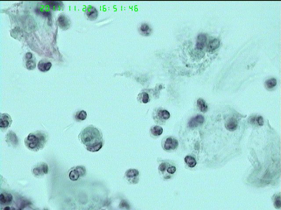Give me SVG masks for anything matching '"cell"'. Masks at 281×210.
I'll use <instances>...</instances> for the list:
<instances>
[{
	"label": "cell",
	"instance_id": "6da1fadb",
	"mask_svg": "<svg viewBox=\"0 0 281 210\" xmlns=\"http://www.w3.org/2000/svg\"><path fill=\"white\" fill-rule=\"evenodd\" d=\"M79 137L82 143L90 152H98L103 145L102 133L97 128L92 126L84 128L80 134Z\"/></svg>",
	"mask_w": 281,
	"mask_h": 210
},
{
	"label": "cell",
	"instance_id": "7a4b0ae2",
	"mask_svg": "<svg viewBox=\"0 0 281 210\" xmlns=\"http://www.w3.org/2000/svg\"><path fill=\"white\" fill-rule=\"evenodd\" d=\"M48 138V135L45 132L36 131L27 136L24 140L25 145L30 151L37 152L45 147Z\"/></svg>",
	"mask_w": 281,
	"mask_h": 210
},
{
	"label": "cell",
	"instance_id": "3957f363",
	"mask_svg": "<svg viewBox=\"0 0 281 210\" xmlns=\"http://www.w3.org/2000/svg\"><path fill=\"white\" fill-rule=\"evenodd\" d=\"M86 170L85 168L83 166H78L73 168L69 172L70 179L72 181H76L78 180L80 177H83L85 175Z\"/></svg>",
	"mask_w": 281,
	"mask_h": 210
},
{
	"label": "cell",
	"instance_id": "277c9868",
	"mask_svg": "<svg viewBox=\"0 0 281 210\" xmlns=\"http://www.w3.org/2000/svg\"><path fill=\"white\" fill-rule=\"evenodd\" d=\"M49 167L48 165L45 162L39 163L32 170L33 174L36 177H40L45 174L48 173Z\"/></svg>",
	"mask_w": 281,
	"mask_h": 210
},
{
	"label": "cell",
	"instance_id": "5b68a950",
	"mask_svg": "<svg viewBox=\"0 0 281 210\" xmlns=\"http://www.w3.org/2000/svg\"><path fill=\"white\" fill-rule=\"evenodd\" d=\"M5 141L10 147L16 148L19 145V139L15 133L12 131L8 132L5 137Z\"/></svg>",
	"mask_w": 281,
	"mask_h": 210
},
{
	"label": "cell",
	"instance_id": "8992f818",
	"mask_svg": "<svg viewBox=\"0 0 281 210\" xmlns=\"http://www.w3.org/2000/svg\"><path fill=\"white\" fill-rule=\"evenodd\" d=\"M12 118L10 115L3 113L1 115L0 128L1 130H5L11 126L12 123Z\"/></svg>",
	"mask_w": 281,
	"mask_h": 210
},
{
	"label": "cell",
	"instance_id": "52a82bcc",
	"mask_svg": "<svg viewBox=\"0 0 281 210\" xmlns=\"http://www.w3.org/2000/svg\"><path fill=\"white\" fill-rule=\"evenodd\" d=\"M59 26L63 30H67L70 25V21L66 15H61L59 17L57 20Z\"/></svg>",
	"mask_w": 281,
	"mask_h": 210
},
{
	"label": "cell",
	"instance_id": "ba28073f",
	"mask_svg": "<svg viewBox=\"0 0 281 210\" xmlns=\"http://www.w3.org/2000/svg\"><path fill=\"white\" fill-rule=\"evenodd\" d=\"M204 122V117L201 115H198L191 119L188 125L190 128H194L203 124Z\"/></svg>",
	"mask_w": 281,
	"mask_h": 210
},
{
	"label": "cell",
	"instance_id": "9c48e42d",
	"mask_svg": "<svg viewBox=\"0 0 281 210\" xmlns=\"http://www.w3.org/2000/svg\"><path fill=\"white\" fill-rule=\"evenodd\" d=\"M178 145L179 142L176 139L168 137L165 142L164 147L167 150H174L178 147Z\"/></svg>",
	"mask_w": 281,
	"mask_h": 210
},
{
	"label": "cell",
	"instance_id": "30bf717a",
	"mask_svg": "<svg viewBox=\"0 0 281 210\" xmlns=\"http://www.w3.org/2000/svg\"><path fill=\"white\" fill-rule=\"evenodd\" d=\"M13 196L9 193H3L0 195V202L1 205H8L12 203Z\"/></svg>",
	"mask_w": 281,
	"mask_h": 210
},
{
	"label": "cell",
	"instance_id": "8fae6325",
	"mask_svg": "<svg viewBox=\"0 0 281 210\" xmlns=\"http://www.w3.org/2000/svg\"><path fill=\"white\" fill-rule=\"evenodd\" d=\"M207 40V37L204 34H199L197 37L195 47L198 49H202L204 47Z\"/></svg>",
	"mask_w": 281,
	"mask_h": 210
},
{
	"label": "cell",
	"instance_id": "7c38bea8",
	"mask_svg": "<svg viewBox=\"0 0 281 210\" xmlns=\"http://www.w3.org/2000/svg\"><path fill=\"white\" fill-rule=\"evenodd\" d=\"M86 15L90 20H94L97 19L98 16L97 10L94 7L89 6L88 7L86 11Z\"/></svg>",
	"mask_w": 281,
	"mask_h": 210
},
{
	"label": "cell",
	"instance_id": "4fadbf2b",
	"mask_svg": "<svg viewBox=\"0 0 281 210\" xmlns=\"http://www.w3.org/2000/svg\"><path fill=\"white\" fill-rule=\"evenodd\" d=\"M51 65H52L50 62L43 60L39 61L37 67H38V69L40 71L42 72H46L50 69Z\"/></svg>",
	"mask_w": 281,
	"mask_h": 210
},
{
	"label": "cell",
	"instance_id": "5bb4252c",
	"mask_svg": "<svg viewBox=\"0 0 281 210\" xmlns=\"http://www.w3.org/2000/svg\"><path fill=\"white\" fill-rule=\"evenodd\" d=\"M220 45V40L218 39H214L208 43L207 50L209 52H212L219 47Z\"/></svg>",
	"mask_w": 281,
	"mask_h": 210
},
{
	"label": "cell",
	"instance_id": "9a60e30c",
	"mask_svg": "<svg viewBox=\"0 0 281 210\" xmlns=\"http://www.w3.org/2000/svg\"><path fill=\"white\" fill-rule=\"evenodd\" d=\"M44 2L46 3L47 5L49 6V8L51 9L54 10H56L59 9L62 7V2L61 1H43Z\"/></svg>",
	"mask_w": 281,
	"mask_h": 210
},
{
	"label": "cell",
	"instance_id": "2e32d148",
	"mask_svg": "<svg viewBox=\"0 0 281 210\" xmlns=\"http://www.w3.org/2000/svg\"><path fill=\"white\" fill-rule=\"evenodd\" d=\"M238 123L236 120L234 118H231L228 121L226 124V128L228 131L233 132L237 128Z\"/></svg>",
	"mask_w": 281,
	"mask_h": 210
},
{
	"label": "cell",
	"instance_id": "e0dca14e",
	"mask_svg": "<svg viewBox=\"0 0 281 210\" xmlns=\"http://www.w3.org/2000/svg\"><path fill=\"white\" fill-rule=\"evenodd\" d=\"M197 105L200 110L203 112H206L208 110V106L203 99H199L197 100Z\"/></svg>",
	"mask_w": 281,
	"mask_h": 210
},
{
	"label": "cell",
	"instance_id": "ac0fdd59",
	"mask_svg": "<svg viewBox=\"0 0 281 210\" xmlns=\"http://www.w3.org/2000/svg\"><path fill=\"white\" fill-rule=\"evenodd\" d=\"M184 161L190 167H194L196 165L195 158L191 156H187L184 158Z\"/></svg>",
	"mask_w": 281,
	"mask_h": 210
},
{
	"label": "cell",
	"instance_id": "d6986e66",
	"mask_svg": "<svg viewBox=\"0 0 281 210\" xmlns=\"http://www.w3.org/2000/svg\"><path fill=\"white\" fill-rule=\"evenodd\" d=\"M139 175L138 170L135 169H130L127 171L126 176L128 178H134Z\"/></svg>",
	"mask_w": 281,
	"mask_h": 210
},
{
	"label": "cell",
	"instance_id": "ffe728a7",
	"mask_svg": "<svg viewBox=\"0 0 281 210\" xmlns=\"http://www.w3.org/2000/svg\"><path fill=\"white\" fill-rule=\"evenodd\" d=\"M151 133L154 136H160L163 132V129L162 127L159 126H155L151 129Z\"/></svg>",
	"mask_w": 281,
	"mask_h": 210
},
{
	"label": "cell",
	"instance_id": "44dd1931",
	"mask_svg": "<svg viewBox=\"0 0 281 210\" xmlns=\"http://www.w3.org/2000/svg\"><path fill=\"white\" fill-rule=\"evenodd\" d=\"M158 115L159 117L162 119L167 120L169 119L171 115L170 113L166 110H160L158 113Z\"/></svg>",
	"mask_w": 281,
	"mask_h": 210
},
{
	"label": "cell",
	"instance_id": "7402d4cb",
	"mask_svg": "<svg viewBox=\"0 0 281 210\" xmlns=\"http://www.w3.org/2000/svg\"><path fill=\"white\" fill-rule=\"evenodd\" d=\"M140 31L146 35H148L150 34L151 29L149 25L147 24L144 23L141 25L140 27Z\"/></svg>",
	"mask_w": 281,
	"mask_h": 210
},
{
	"label": "cell",
	"instance_id": "603a6c76",
	"mask_svg": "<svg viewBox=\"0 0 281 210\" xmlns=\"http://www.w3.org/2000/svg\"><path fill=\"white\" fill-rule=\"evenodd\" d=\"M277 85V80L275 78H271L265 82V85L267 88L271 89Z\"/></svg>",
	"mask_w": 281,
	"mask_h": 210
},
{
	"label": "cell",
	"instance_id": "cb8c5ba5",
	"mask_svg": "<svg viewBox=\"0 0 281 210\" xmlns=\"http://www.w3.org/2000/svg\"><path fill=\"white\" fill-rule=\"evenodd\" d=\"M87 116V113L86 111L82 110L77 113L75 116V118L77 120H79V121H83L86 119Z\"/></svg>",
	"mask_w": 281,
	"mask_h": 210
},
{
	"label": "cell",
	"instance_id": "d4e9b609",
	"mask_svg": "<svg viewBox=\"0 0 281 210\" xmlns=\"http://www.w3.org/2000/svg\"><path fill=\"white\" fill-rule=\"evenodd\" d=\"M36 64L35 61L30 59L28 60L26 64V66L27 69L30 70L34 69L36 68Z\"/></svg>",
	"mask_w": 281,
	"mask_h": 210
},
{
	"label": "cell",
	"instance_id": "484cf974",
	"mask_svg": "<svg viewBox=\"0 0 281 210\" xmlns=\"http://www.w3.org/2000/svg\"><path fill=\"white\" fill-rule=\"evenodd\" d=\"M274 204L276 209H279L281 208V196L280 195H278L276 196L274 201Z\"/></svg>",
	"mask_w": 281,
	"mask_h": 210
},
{
	"label": "cell",
	"instance_id": "4316f807",
	"mask_svg": "<svg viewBox=\"0 0 281 210\" xmlns=\"http://www.w3.org/2000/svg\"><path fill=\"white\" fill-rule=\"evenodd\" d=\"M149 96L148 94L146 92H144L143 93V97H142V102L143 103H147L149 102Z\"/></svg>",
	"mask_w": 281,
	"mask_h": 210
},
{
	"label": "cell",
	"instance_id": "83f0119b",
	"mask_svg": "<svg viewBox=\"0 0 281 210\" xmlns=\"http://www.w3.org/2000/svg\"><path fill=\"white\" fill-rule=\"evenodd\" d=\"M257 121L259 125L263 126L264 124V121H263V118L261 116H259L257 118Z\"/></svg>",
	"mask_w": 281,
	"mask_h": 210
},
{
	"label": "cell",
	"instance_id": "f1b7e54d",
	"mask_svg": "<svg viewBox=\"0 0 281 210\" xmlns=\"http://www.w3.org/2000/svg\"><path fill=\"white\" fill-rule=\"evenodd\" d=\"M176 171V168L175 166H171L170 167H169L168 169H167V171L170 174H173V173H175Z\"/></svg>",
	"mask_w": 281,
	"mask_h": 210
},
{
	"label": "cell",
	"instance_id": "f546056e",
	"mask_svg": "<svg viewBox=\"0 0 281 210\" xmlns=\"http://www.w3.org/2000/svg\"><path fill=\"white\" fill-rule=\"evenodd\" d=\"M160 170L161 172H164L165 171V170H166V164L165 163H162L160 165L159 167Z\"/></svg>",
	"mask_w": 281,
	"mask_h": 210
},
{
	"label": "cell",
	"instance_id": "4dcf8cb0",
	"mask_svg": "<svg viewBox=\"0 0 281 210\" xmlns=\"http://www.w3.org/2000/svg\"><path fill=\"white\" fill-rule=\"evenodd\" d=\"M32 56H33L32 54L30 52H29V53H26V58L28 60L31 59L33 57Z\"/></svg>",
	"mask_w": 281,
	"mask_h": 210
},
{
	"label": "cell",
	"instance_id": "1f68e13d",
	"mask_svg": "<svg viewBox=\"0 0 281 210\" xmlns=\"http://www.w3.org/2000/svg\"><path fill=\"white\" fill-rule=\"evenodd\" d=\"M4 210H10L11 209V208H9V207H6V208H4Z\"/></svg>",
	"mask_w": 281,
	"mask_h": 210
}]
</instances>
